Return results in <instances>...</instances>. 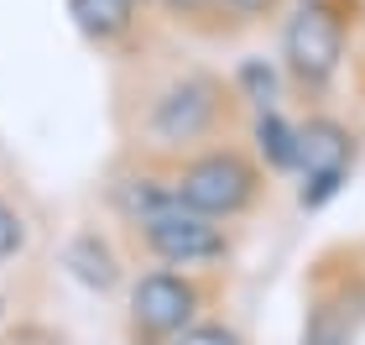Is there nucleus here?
<instances>
[{"label":"nucleus","mask_w":365,"mask_h":345,"mask_svg":"<svg viewBox=\"0 0 365 345\" xmlns=\"http://www.w3.org/2000/svg\"><path fill=\"white\" fill-rule=\"evenodd\" d=\"M173 189L193 215L225 220V215H240L256 199V168L240 152H204L173 178Z\"/></svg>","instance_id":"f257e3e1"},{"label":"nucleus","mask_w":365,"mask_h":345,"mask_svg":"<svg viewBox=\"0 0 365 345\" xmlns=\"http://www.w3.org/2000/svg\"><path fill=\"white\" fill-rule=\"evenodd\" d=\"M282 58L303 84H324L334 79L339 58H344V26L329 6H303L282 31Z\"/></svg>","instance_id":"f03ea898"},{"label":"nucleus","mask_w":365,"mask_h":345,"mask_svg":"<svg viewBox=\"0 0 365 345\" xmlns=\"http://www.w3.org/2000/svg\"><path fill=\"white\" fill-rule=\"evenodd\" d=\"M355 141L339 121H308V131H297V168H303V209H319L324 199H334L339 184L350 178Z\"/></svg>","instance_id":"7ed1b4c3"},{"label":"nucleus","mask_w":365,"mask_h":345,"mask_svg":"<svg viewBox=\"0 0 365 345\" xmlns=\"http://www.w3.org/2000/svg\"><path fill=\"white\" fill-rule=\"evenodd\" d=\"M141 236H146V246H152L162 261H173V267H209V261H220L230 251L225 230L209 215H193L188 204L162 209L157 220L141 225Z\"/></svg>","instance_id":"20e7f679"},{"label":"nucleus","mask_w":365,"mask_h":345,"mask_svg":"<svg viewBox=\"0 0 365 345\" xmlns=\"http://www.w3.org/2000/svg\"><path fill=\"white\" fill-rule=\"evenodd\" d=\"M220 121V84L214 79H182L162 100L152 105V136L157 146H188L198 136H209Z\"/></svg>","instance_id":"39448f33"},{"label":"nucleus","mask_w":365,"mask_h":345,"mask_svg":"<svg viewBox=\"0 0 365 345\" xmlns=\"http://www.w3.org/2000/svg\"><path fill=\"white\" fill-rule=\"evenodd\" d=\"M198 309V288L182 272H146L136 288H130V319H136L141 335L173 340L193 324Z\"/></svg>","instance_id":"423d86ee"},{"label":"nucleus","mask_w":365,"mask_h":345,"mask_svg":"<svg viewBox=\"0 0 365 345\" xmlns=\"http://www.w3.org/2000/svg\"><path fill=\"white\" fill-rule=\"evenodd\" d=\"M115 204H120L125 220L146 225V220H157L162 209L182 204V199H178L173 184H162V178H125V184H115Z\"/></svg>","instance_id":"0eeeda50"},{"label":"nucleus","mask_w":365,"mask_h":345,"mask_svg":"<svg viewBox=\"0 0 365 345\" xmlns=\"http://www.w3.org/2000/svg\"><path fill=\"white\" fill-rule=\"evenodd\" d=\"M130 0H68V16L78 21V31L84 37H99V42H110V37H120V31L130 26Z\"/></svg>","instance_id":"6e6552de"},{"label":"nucleus","mask_w":365,"mask_h":345,"mask_svg":"<svg viewBox=\"0 0 365 345\" xmlns=\"http://www.w3.org/2000/svg\"><path fill=\"white\" fill-rule=\"evenodd\" d=\"M68 267H73V277L78 283H89V288H115V256H110V246L99 241V236H78L73 246H68Z\"/></svg>","instance_id":"1a4fd4ad"},{"label":"nucleus","mask_w":365,"mask_h":345,"mask_svg":"<svg viewBox=\"0 0 365 345\" xmlns=\"http://www.w3.org/2000/svg\"><path fill=\"white\" fill-rule=\"evenodd\" d=\"M256 152L272 162V168H297V131L282 121L277 110H261L256 121Z\"/></svg>","instance_id":"9d476101"},{"label":"nucleus","mask_w":365,"mask_h":345,"mask_svg":"<svg viewBox=\"0 0 365 345\" xmlns=\"http://www.w3.org/2000/svg\"><path fill=\"white\" fill-rule=\"evenodd\" d=\"M235 84H240V94L251 105H261V110H272V100H277V74L267 69L261 58H251V63H240V74H235Z\"/></svg>","instance_id":"9b49d317"},{"label":"nucleus","mask_w":365,"mask_h":345,"mask_svg":"<svg viewBox=\"0 0 365 345\" xmlns=\"http://www.w3.org/2000/svg\"><path fill=\"white\" fill-rule=\"evenodd\" d=\"M173 345H245V340L225 324H188L182 335H173Z\"/></svg>","instance_id":"f8f14e48"},{"label":"nucleus","mask_w":365,"mask_h":345,"mask_svg":"<svg viewBox=\"0 0 365 345\" xmlns=\"http://www.w3.org/2000/svg\"><path fill=\"white\" fill-rule=\"evenodd\" d=\"M21 246H26V225H21V215H16L6 199H0V261L16 256Z\"/></svg>","instance_id":"ddd939ff"},{"label":"nucleus","mask_w":365,"mask_h":345,"mask_svg":"<svg viewBox=\"0 0 365 345\" xmlns=\"http://www.w3.org/2000/svg\"><path fill=\"white\" fill-rule=\"evenodd\" d=\"M225 11H235V16H267L277 0H220Z\"/></svg>","instance_id":"4468645a"},{"label":"nucleus","mask_w":365,"mask_h":345,"mask_svg":"<svg viewBox=\"0 0 365 345\" xmlns=\"http://www.w3.org/2000/svg\"><path fill=\"white\" fill-rule=\"evenodd\" d=\"M173 11H204V6H214V0H168Z\"/></svg>","instance_id":"2eb2a0df"},{"label":"nucleus","mask_w":365,"mask_h":345,"mask_svg":"<svg viewBox=\"0 0 365 345\" xmlns=\"http://www.w3.org/2000/svg\"><path fill=\"white\" fill-rule=\"evenodd\" d=\"M130 6H136V0H130Z\"/></svg>","instance_id":"dca6fc26"}]
</instances>
